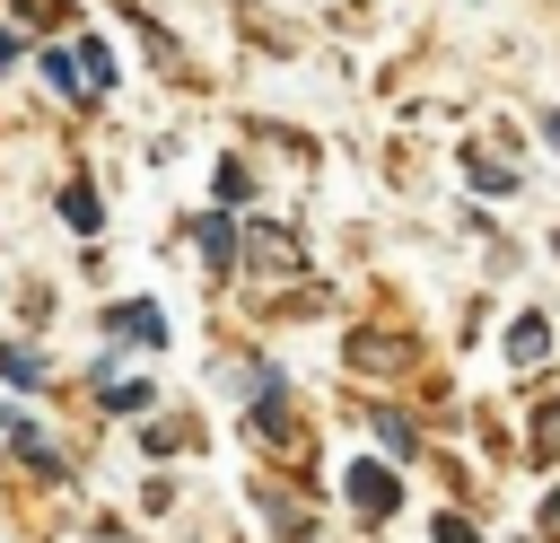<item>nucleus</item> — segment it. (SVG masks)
<instances>
[{"instance_id":"nucleus-8","label":"nucleus","mask_w":560,"mask_h":543,"mask_svg":"<svg viewBox=\"0 0 560 543\" xmlns=\"http://www.w3.org/2000/svg\"><path fill=\"white\" fill-rule=\"evenodd\" d=\"M61 219H70V228H96V193L70 184V193H61Z\"/></svg>"},{"instance_id":"nucleus-3","label":"nucleus","mask_w":560,"mask_h":543,"mask_svg":"<svg viewBox=\"0 0 560 543\" xmlns=\"http://www.w3.org/2000/svg\"><path fill=\"white\" fill-rule=\"evenodd\" d=\"M542 350H551V324H542V315H516V324H508V359L525 368V359H542Z\"/></svg>"},{"instance_id":"nucleus-6","label":"nucleus","mask_w":560,"mask_h":543,"mask_svg":"<svg viewBox=\"0 0 560 543\" xmlns=\"http://www.w3.org/2000/svg\"><path fill=\"white\" fill-rule=\"evenodd\" d=\"M534 455L560 464V403H542V420H534Z\"/></svg>"},{"instance_id":"nucleus-7","label":"nucleus","mask_w":560,"mask_h":543,"mask_svg":"<svg viewBox=\"0 0 560 543\" xmlns=\"http://www.w3.org/2000/svg\"><path fill=\"white\" fill-rule=\"evenodd\" d=\"M79 61H88V88L105 96V88H114V53H105V44H79Z\"/></svg>"},{"instance_id":"nucleus-5","label":"nucleus","mask_w":560,"mask_h":543,"mask_svg":"<svg viewBox=\"0 0 560 543\" xmlns=\"http://www.w3.org/2000/svg\"><path fill=\"white\" fill-rule=\"evenodd\" d=\"M201 254H210V272H228L236 263V219H201Z\"/></svg>"},{"instance_id":"nucleus-9","label":"nucleus","mask_w":560,"mask_h":543,"mask_svg":"<svg viewBox=\"0 0 560 543\" xmlns=\"http://www.w3.org/2000/svg\"><path fill=\"white\" fill-rule=\"evenodd\" d=\"M44 377V359H26V350H0V385H35Z\"/></svg>"},{"instance_id":"nucleus-10","label":"nucleus","mask_w":560,"mask_h":543,"mask_svg":"<svg viewBox=\"0 0 560 543\" xmlns=\"http://www.w3.org/2000/svg\"><path fill=\"white\" fill-rule=\"evenodd\" d=\"M542 131H551V149H560V114H542Z\"/></svg>"},{"instance_id":"nucleus-1","label":"nucleus","mask_w":560,"mask_h":543,"mask_svg":"<svg viewBox=\"0 0 560 543\" xmlns=\"http://www.w3.org/2000/svg\"><path fill=\"white\" fill-rule=\"evenodd\" d=\"M350 499H359V508H368V517H385V508H394V499H402V482H394V473H385V464H350Z\"/></svg>"},{"instance_id":"nucleus-4","label":"nucleus","mask_w":560,"mask_h":543,"mask_svg":"<svg viewBox=\"0 0 560 543\" xmlns=\"http://www.w3.org/2000/svg\"><path fill=\"white\" fill-rule=\"evenodd\" d=\"M114 333L122 342H166V315L158 307H114Z\"/></svg>"},{"instance_id":"nucleus-11","label":"nucleus","mask_w":560,"mask_h":543,"mask_svg":"<svg viewBox=\"0 0 560 543\" xmlns=\"http://www.w3.org/2000/svg\"><path fill=\"white\" fill-rule=\"evenodd\" d=\"M551 525H560V499H551Z\"/></svg>"},{"instance_id":"nucleus-2","label":"nucleus","mask_w":560,"mask_h":543,"mask_svg":"<svg viewBox=\"0 0 560 543\" xmlns=\"http://www.w3.org/2000/svg\"><path fill=\"white\" fill-rule=\"evenodd\" d=\"M44 79H52L61 96H96V88H88V61H79V44H70V53H44Z\"/></svg>"}]
</instances>
